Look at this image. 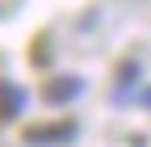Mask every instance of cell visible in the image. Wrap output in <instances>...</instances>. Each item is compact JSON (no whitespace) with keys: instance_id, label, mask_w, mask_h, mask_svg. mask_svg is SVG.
Wrapping results in <instances>:
<instances>
[{"instance_id":"6da1fadb","label":"cell","mask_w":151,"mask_h":147,"mask_svg":"<svg viewBox=\"0 0 151 147\" xmlns=\"http://www.w3.org/2000/svg\"><path fill=\"white\" fill-rule=\"evenodd\" d=\"M71 139H76V122H42V126L25 130L29 147H59V143H71Z\"/></svg>"},{"instance_id":"3957f363","label":"cell","mask_w":151,"mask_h":147,"mask_svg":"<svg viewBox=\"0 0 151 147\" xmlns=\"http://www.w3.org/2000/svg\"><path fill=\"white\" fill-rule=\"evenodd\" d=\"M21 105H25V93H21V88H17V84H0V122H9V118H17V114H21Z\"/></svg>"},{"instance_id":"7a4b0ae2","label":"cell","mask_w":151,"mask_h":147,"mask_svg":"<svg viewBox=\"0 0 151 147\" xmlns=\"http://www.w3.org/2000/svg\"><path fill=\"white\" fill-rule=\"evenodd\" d=\"M80 76H55V80H46L42 84V101H50V105H63V101H71V97H80Z\"/></svg>"},{"instance_id":"277c9868","label":"cell","mask_w":151,"mask_h":147,"mask_svg":"<svg viewBox=\"0 0 151 147\" xmlns=\"http://www.w3.org/2000/svg\"><path fill=\"white\" fill-rule=\"evenodd\" d=\"M29 59H34L38 67H46V63H50V38H34V50H29Z\"/></svg>"}]
</instances>
